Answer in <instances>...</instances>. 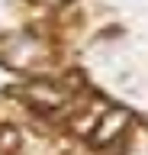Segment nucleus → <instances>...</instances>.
I'll return each instance as SVG.
<instances>
[{
    "label": "nucleus",
    "instance_id": "obj_3",
    "mask_svg": "<svg viewBox=\"0 0 148 155\" xmlns=\"http://www.w3.org/2000/svg\"><path fill=\"white\" fill-rule=\"evenodd\" d=\"M126 155H148V126H132L129 129Z\"/></svg>",
    "mask_w": 148,
    "mask_h": 155
},
{
    "label": "nucleus",
    "instance_id": "obj_1",
    "mask_svg": "<svg viewBox=\"0 0 148 155\" xmlns=\"http://www.w3.org/2000/svg\"><path fill=\"white\" fill-rule=\"evenodd\" d=\"M129 123H132V113H129V110H122V107H106V113L100 116L97 129H93V142L97 145H109L113 139L129 133Z\"/></svg>",
    "mask_w": 148,
    "mask_h": 155
},
{
    "label": "nucleus",
    "instance_id": "obj_2",
    "mask_svg": "<svg viewBox=\"0 0 148 155\" xmlns=\"http://www.w3.org/2000/svg\"><path fill=\"white\" fill-rule=\"evenodd\" d=\"M23 97L29 104H36V107H61V104H68V94L61 87H55V84H45V81L26 84L23 87Z\"/></svg>",
    "mask_w": 148,
    "mask_h": 155
},
{
    "label": "nucleus",
    "instance_id": "obj_4",
    "mask_svg": "<svg viewBox=\"0 0 148 155\" xmlns=\"http://www.w3.org/2000/svg\"><path fill=\"white\" fill-rule=\"evenodd\" d=\"M16 145H20V136L13 133V129H3V133H0V149H3V152H13Z\"/></svg>",
    "mask_w": 148,
    "mask_h": 155
}]
</instances>
